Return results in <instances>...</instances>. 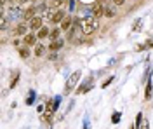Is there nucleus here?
I'll use <instances>...</instances> for the list:
<instances>
[{
    "instance_id": "4be33fe9",
    "label": "nucleus",
    "mask_w": 153,
    "mask_h": 129,
    "mask_svg": "<svg viewBox=\"0 0 153 129\" xmlns=\"http://www.w3.org/2000/svg\"><path fill=\"white\" fill-rule=\"evenodd\" d=\"M19 4H26V2H30V0H18Z\"/></svg>"
},
{
    "instance_id": "f03ea898",
    "label": "nucleus",
    "mask_w": 153,
    "mask_h": 129,
    "mask_svg": "<svg viewBox=\"0 0 153 129\" xmlns=\"http://www.w3.org/2000/svg\"><path fill=\"white\" fill-rule=\"evenodd\" d=\"M78 79H80V72L76 70V72H73V73L68 77V80H66V91L73 89V87H75V84L78 82Z\"/></svg>"
},
{
    "instance_id": "2eb2a0df",
    "label": "nucleus",
    "mask_w": 153,
    "mask_h": 129,
    "mask_svg": "<svg viewBox=\"0 0 153 129\" xmlns=\"http://www.w3.org/2000/svg\"><path fill=\"white\" fill-rule=\"evenodd\" d=\"M65 5V0H52V7L54 9H59V7H63Z\"/></svg>"
},
{
    "instance_id": "6e6552de",
    "label": "nucleus",
    "mask_w": 153,
    "mask_h": 129,
    "mask_svg": "<svg viewBox=\"0 0 153 129\" xmlns=\"http://www.w3.org/2000/svg\"><path fill=\"white\" fill-rule=\"evenodd\" d=\"M70 28H71V18H70V16H68V18H65V19L61 21V30H70Z\"/></svg>"
},
{
    "instance_id": "b1692460",
    "label": "nucleus",
    "mask_w": 153,
    "mask_h": 129,
    "mask_svg": "<svg viewBox=\"0 0 153 129\" xmlns=\"http://www.w3.org/2000/svg\"><path fill=\"white\" fill-rule=\"evenodd\" d=\"M131 129H134V128H131Z\"/></svg>"
},
{
    "instance_id": "20e7f679",
    "label": "nucleus",
    "mask_w": 153,
    "mask_h": 129,
    "mask_svg": "<svg viewBox=\"0 0 153 129\" xmlns=\"http://www.w3.org/2000/svg\"><path fill=\"white\" fill-rule=\"evenodd\" d=\"M92 16H96V18L105 16V7H103V4H101V2H96L94 5H92Z\"/></svg>"
},
{
    "instance_id": "f257e3e1",
    "label": "nucleus",
    "mask_w": 153,
    "mask_h": 129,
    "mask_svg": "<svg viewBox=\"0 0 153 129\" xmlns=\"http://www.w3.org/2000/svg\"><path fill=\"white\" fill-rule=\"evenodd\" d=\"M80 30L85 35H92L97 30V18L96 16H85L84 19L80 21Z\"/></svg>"
},
{
    "instance_id": "9d476101",
    "label": "nucleus",
    "mask_w": 153,
    "mask_h": 129,
    "mask_svg": "<svg viewBox=\"0 0 153 129\" xmlns=\"http://www.w3.org/2000/svg\"><path fill=\"white\" fill-rule=\"evenodd\" d=\"M105 16L106 18H115V16H117V10L108 5V7H105Z\"/></svg>"
},
{
    "instance_id": "412c9836",
    "label": "nucleus",
    "mask_w": 153,
    "mask_h": 129,
    "mask_svg": "<svg viewBox=\"0 0 153 129\" xmlns=\"http://www.w3.org/2000/svg\"><path fill=\"white\" fill-rule=\"evenodd\" d=\"M137 129H148V122L144 120V122H143V126H139V128H137Z\"/></svg>"
},
{
    "instance_id": "f8f14e48",
    "label": "nucleus",
    "mask_w": 153,
    "mask_h": 129,
    "mask_svg": "<svg viewBox=\"0 0 153 129\" xmlns=\"http://www.w3.org/2000/svg\"><path fill=\"white\" fill-rule=\"evenodd\" d=\"M47 35H51V31H49V28H44V26H42V28L38 30V33H37L38 39H45Z\"/></svg>"
},
{
    "instance_id": "423d86ee",
    "label": "nucleus",
    "mask_w": 153,
    "mask_h": 129,
    "mask_svg": "<svg viewBox=\"0 0 153 129\" xmlns=\"http://www.w3.org/2000/svg\"><path fill=\"white\" fill-rule=\"evenodd\" d=\"M37 39H38L37 35H33V33H26V35H25V40H23V42H25L26 45H35Z\"/></svg>"
},
{
    "instance_id": "5701e85b",
    "label": "nucleus",
    "mask_w": 153,
    "mask_h": 129,
    "mask_svg": "<svg viewBox=\"0 0 153 129\" xmlns=\"http://www.w3.org/2000/svg\"><path fill=\"white\" fill-rule=\"evenodd\" d=\"M30 2H33V0H30Z\"/></svg>"
},
{
    "instance_id": "ddd939ff",
    "label": "nucleus",
    "mask_w": 153,
    "mask_h": 129,
    "mask_svg": "<svg viewBox=\"0 0 153 129\" xmlns=\"http://www.w3.org/2000/svg\"><path fill=\"white\" fill-rule=\"evenodd\" d=\"M49 37H51L52 40H59V28H52Z\"/></svg>"
},
{
    "instance_id": "39448f33",
    "label": "nucleus",
    "mask_w": 153,
    "mask_h": 129,
    "mask_svg": "<svg viewBox=\"0 0 153 129\" xmlns=\"http://www.w3.org/2000/svg\"><path fill=\"white\" fill-rule=\"evenodd\" d=\"M52 113H54V107H52V101H47V105H45V112H44V119L51 122V117H52Z\"/></svg>"
},
{
    "instance_id": "9b49d317",
    "label": "nucleus",
    "mask_w": 153,
    "mask_h": 129,
    "mask_svg": "<svg viewBox=\"0 0 153 129\" xmlns=\"http://www.w3.org/2000/svg\"><path fill=\"white\" fill-rule=\"evenodd\" d=\"M26 30H28V26L25 23H21L18 28H16V35H26Z\"/></svg>"
},
{
    "instance_id": "6ab92c4d",
    "label": "nucleus",
    "mask_w": 153,
    "mask_h": 129,
    "mask_svg": "<svg viewBox=\"0 0 153 129\" xmlns=\"http://www.w3.org/2000/svg\"><path fill=\"white\" fill-rule=\"evenodd\" d=\"M111 2H113L115 5H124L125 4V0H111Z\"/></svg>"
},
{
    "instance_id": "1a4fd4ad",
    "label": "nucleus",
    "mask_w": 153,
    "mask_h": 129,
    "mask_svg": "<svg viewBox=\"0 0 153 129\" xmlns=\"http://www.w3.org/2000/svg\"><path fill=\"white\" fill-rule=\"evenodd\" d=\"M63 19H65V12L63 10H56V14L52 18V23H61Z\"/></svg>"
},
{
    "instance_id": "0eeeda50",
    "label": "nucleus",
    "mask_w": 153,
    "mask_h": 129,
    "mask_svg": "<svg viewBox=\"0 0 153 129\" xmlns=\"http://www.w3.org/2000/svg\"><path fill=\"white\" fill-rule=\"evenodd\" d=\"M63 47V40H52L51 44H49V49L51 51H57Z\"/></svg>"
},
{
    "instance_id": "aec40b11",
    "label": "nucleus",
    "mask_w": 153,
    "mask_h": 129,
    "mask_svg": "<svg viewBox=\"0 0 153 129\" xmlns=\"http://www.w3.org/2000/svg\"><path fill=\"white\" fill-rule=\"evenodd\" d=\"M118 119H120V113H115V115H113V122H115V124L118 122Z\"/></svg>"
},
{
    "instance_id": "a211bd4d",
    "label": "nucleus",
    "mask_w": 153,
    "mask_h": 129,
    "mask_svg": "<svg viewBox=\"0 0 153 129\" xmlns=\"http://www.w3.org/2000/svg\"><path fill=\"white\" fill-rule=\"evenodd\" d=\"M44 47H42V45H37V49H35V54H37V56H44Z\"/></svg>"
},
{
    "instance_id": "f3484780",
    "label": "nucleus",
    "mask_w": 153,
    "mask_h": 129,
    "mask_svg": "<svg viewBox=\"0 0 153 129\" xmlns=\"http://www.w3.org/2000/svg\"><path fill=\"white\" fill-rule=\"evenodd\" d=\"M19 56H21V58H28V56H30V51L28 49H19Z\"/></svg>"
},
{
    "instance_id": "4468645a",
    "label": "nucleus",
    "mask_w": 153,
    "mask_h": 129,
    "mask_svg": "<svg viewBox=\"0 0 153 129\" xmlns=\"http://www.w3.org/2000/svg\"><path fill=\"white\" fill-rule=\"evenodd\" d=\"M7 25H9L7 18H5V16H2V25H0V30H2V31H5V30H7Z\"/></svg>"
},
{
    "instance_id": "7ed1b4c3",
    "label": "nucleus",
    "mask_w": 153,
    "mask_h": 129,
    "mask_svg": "<svg viewBox=\"0 0 153 129\" xmlns=\"http://www.w3.org/2000/svg\"><path fill=\"white\" fill-rule=\"evenodd\" d=\"M42 25H44V19H42L40 16H35V18L30 19V28H31V30H40Z\"/></svg>"
},
{
    "instance_id": "dca6fc26",
    "label": "nucleus",
    "mask_w": 153,
    "mask_h": 129,
    "mask_svg": "<svg viewBox=\"0 0 153 129\" xmlns=\"http://www.w3.org/2000/svg\"><path fill=\"white\" fill-rule=\"evenodd\" d=\"M152 98V82H148V86H146V99Z\"/></svg>"
}]
</instances>
